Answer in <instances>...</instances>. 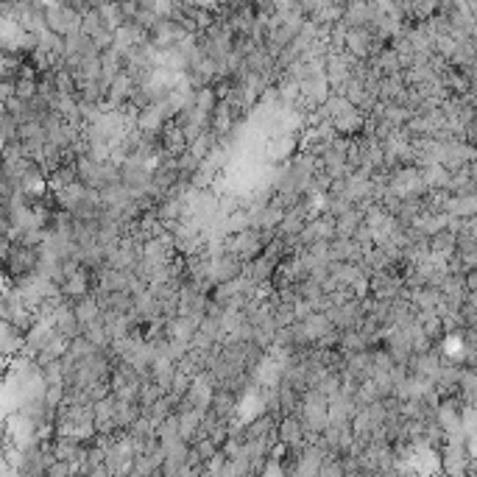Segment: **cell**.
Masks as SVG:
<instances>
[{"label":"cell","instance_id":"6da1fadb","mask_svg":"<svg viewBox=\"0 0 477 477\" xmlns=\"http://www.w3.org/2000/svg\"><path fill=\"white\" fill-rule=\"evenodd\" d=\"M279 430H282V441H285L288 447H296V444L302 441V424H299V419H285Z\"/></svg>","mask_w":477,"mask_h":477}]
</instances>
